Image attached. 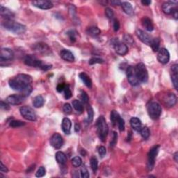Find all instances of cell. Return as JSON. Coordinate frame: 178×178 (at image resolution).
I'll use <instances>...</instances> for the list:
<instances>
[{
  "label": "cell",
  "instance_id": "5",
  "mask_svg": "<svg viewBox=\"0 0 178 178\" xmlns=\"http://www.w3.org/2000/svg\"><path fill=\"white\" fill-rule=\"evenodd\" d=\"M134 69L136 75L140 82H147L148 80V72H147L145 64L143 63H138L134 67Z\"/></svg>",
  "mask_w": 178,
  "mask_h": 178
},
{
  "label": "cell",
  "instance_id": "59",
  "mask_svg": "<svg viewBox=\"0 0 178 178\" xmlns=\"http://www.w3.org/2000/svg\"><path fill=\"white\" fill-rule=\"evenodd\" d=\"M178 153H177V152H176V153L174 154V156H173V157H174V159H175V161H176V162H177V161H178V159H177V157H178Z\"/></svg>",
  "mask_w": 178,
  "mask_h": 178
},
{
  "label": "cell",
  "instance_id": "46",
  "mask_svg": "<svg viewBox=\"0 0 178 178\" xmlns=\"http://www.w3.org/2000/svg\"><path fill=\"white\" fill-rule=\"evenodd\" d=\"M81 177L82 178H89L90 177L89 171L85 166H83L81 169Z\"/></svg>",
  "mask_w": 178,
  "mask_h": 178
},
{
  "label": "cell",
  "instance_id": "56",
  "mask_svg": "<svg viewBox=\"0 0 178 178\" xmlns=\"http://www.w3.org/2000/svg\"><path fill=\"white\" fill-rule=\"evenodd\" d=\"M141 3L144 6H149L150 4H151L152 1H150V0H143V1H141Z\"/></svg>",
  "mask_w": 178,
  "mask_h": 178
},
{
  "label": "cell",
  "instance_id": "15",
  "mask_svg": "<svg viewBox=\"0 0 178 178\" xmlns=\"http://www.w3.org/2000/svg\"><path fill=\"white\" fill-rule=\"evenodd\" d=\"M157 59L159 63L162 64H166L169 62L170 53L166 48H161L158 51Z\"/></svg>",
  "mask_w": 178,
  "mask_h": 178
},
{
  "label": "cell",
  "instance_id": "27",
  "mask_svg": "<svg viewBox=\"0 0 178 178\" xmlns=\"http://www.w3.org/2000/svg\"><path fill=\"white\" fill-rule=\"evenodd\" d=\"M79 77L80 79H81V81H83L84 84L88 88H91L92 87V81L91 79V78L89 77V76L87 75L86 73H81L79 75Z\"/></svg>",
  "mask_w": 178,
  "mask_h": 178
},
{
  "label": "cell",
  "instance_id": "11",
  "mask_svg": "<svg viewBox=\"0 0 178 178\" xmlns=\"http://www.w3.org/2000/svg\"><path fill=\"white\" fill-rule=\"evenodd\" d=\"M137 37L139 38L142 43L146 44L147 45L150 46L152 41H153V38L150 35H149L148 33H147L146 32H145L141 29H137L136 31Z\"/></svg>",
  "mask_w": 178,
  "mask_h": 178
},
{
  "label": "cell",
  "instance_id": "51",
  "mask_svg": "<svg viewBox=\"0 0 178 178\" xmlns=\"http://www.w3.org/2000/svg\"><path fill=\"white\" fill-rule=\"evenodd\" d=\"M120 29V23L117 19L113 20V29L115 31H118Z\"/></svg>",
  "mask_w": 178,
  "mask_h": 178
},
{
  "label": "cell",
  "instance_id": "33",
  "mask_svg": "<svg viewBox=\"0 0 178 178\" xmlns=\"http://www.w3.org/2000/svg\"><path fill=\"white\" fill-rule=\"evenodd\" d=\"M151 47L153 49V50L154 52H157L159 51V46H160V40L158 38H155V39H153V41H152L151 43Z\"/></svg>",
  "mask_w": 178,
  "mask_h": 178
},
{
  "label": "cell",
  "instance_id": "10",
  "mask_svg": "<svg viewBox=\"0 0 178 178\" xmlns=\"http://www.w3.org/2000/svg\"><path fill=\"white\" fill-rule=\"evenodd\" d=\"M127 77L129 83L130 84L133 86H136L139 85L140 81L138 79V78L136 75L135 69L134 67L133 66H129L127 68Z\"/></svg>",
  "mask_w": 178,
  "mask_h": 178
},
{
  "label": "cell",
  "instance_id": "26",
  "mask_svg": "<svg viewBox=\"0 0 178 178\" xmlns=\"http://www.w3.org/2000/svg\"><path fill=\"white\" fill-rule=\"evenodd\" d=\"M55 157H56V160H57V161L59 163V164L65 165V163H67L66 155H65L63 152H61V151L57 152V153H56Z\"/></svg>",
  "mask_w": 178,
  "mask_h": 178
},
{
  "label": "cell",
  "instance_id": "49",
  "mask_svg": "<svg viewBox=\"0 0 178 178\" xmlns=\"http://www.w3.org/2000/svg\"><path fill=\"white\" fill-rule=\"evenodd\" d=\"M118 128L120 129V131L123 132L125 130V121L124 119L122 118L121 117L120 118L118 122Z\"/></svg>",
  "mask_w": 178,
  "mask_h": 178
},
{
  "label": "cell",
  "instance_id": "57",
  "mask_svg": "<svg viewBox=\"0 0 178 178\" xmlns=\"http://www.w3.org/2000/svg\"><path fill=\"white\" fill-rule=\"evenodd\" d=\"M80 130V125L78 123H76L75 125V131L76 132H78Z\"/></svg>",
  "mask_w": 178,
  "mask_h": 178
},
{
  "label": "cell",
  "instance_id": "3",
  "mask_svg": "<svg viewBox=\"0 0 178 178\" xmlns=\"http://www.w3.org/2000/svg\"><path fill=\"white\" fill-rule=\"evenodd\" d=\"M96 127L99 139L102 142H105L109 132V127L103 116H101L97 118L96 121Z\"/></svg>",
  "mask_w": 178,
  "mask_h": 178
},
{
  "label": "cell",
  "instance_id": "48",
  "mask_svg": "<svg viewBox=\"0 0 178 178\" xmlns=\"http://www.w3.org/2000/svg\"><path fill=\"white\" fill-rule=\"evenodd\" d=\"M63 109V111L65 112V113H67V114H70V113H71L72 111H73V109H72L71 105L68 103H65V105H64Z\"/></svg>",
  "mask_w": 178,
  "mask_h": 178
},
{
  "label": "cell",
  "instance_id": "23",
  "mask_svg": "<svg viewBox=\"0 0 178 178\" xmlns=\"http://www.w3.org/2000/svg\"><path fill=\"white\" fill-rule=\"evenodd\" d=\"M130 125L134 130L137 132H140L142 128L141 120L137 117H132L130 119Z\"/></svg>",
  "mask_w": 178,
  "mask_h": 178
},
{
  "label": "cell",
  "instance_id": "13",
  "mask_svg": "<svg viewBox=\"0 0 178 178\" xmlns=\"http://www.w3.org/2000/svg\"><path fill=\"white\" fill-rule=\"evenodd\" d=\"M26 97L25 96L21 95H17V94H14V95H9L6 100V102L8 104L11 105H20L21 103L23 102V101L25 100Z\"/></svg>",
  "mask_w": 178,
  "mask_h": 178
},
{
  "label": "cell",
  "instance_id": "17",
  "mask_svg": "<svg viewBox=\"0 0 178 178\" xmlns=\"http://www.w3.org/2000/svg\"><path fill=\"white\" fill-rule=\"evenodd\" d=\"M14 57L13 52L9 48H2L1 49V54H0V61L1 63L4 61H11Z\"/></svg>",
  "mask_w": 178,
  "mask_h": 178
},
{
  "label": "cell",
  "instance_id": "47",
  "mask_svg": "<svg viewBox=\"0 0 178 178\" xmlns=\"http://www.w3.org/2000/svg\"><path fill=\"white\" fill-rule=\"evenodd\" d=\"M118 141V134L116 132H113V137H112V140L110 143V146L114 147L116 144L117 143Z\"/></svg>",
  "mask_w": 178,
  "mask_h": 178
},
{
  "label": "cell",
  "instance_id": "34",
  "mask_svg": "<svg viewBox=\"0 0 178 178\" xmlns=\"http://www.w3.org/2000/svg\"><path fill=\"white\" fill-rule=\"evenodd\" d=\"M90 163H91V167L94 173L97 171V168H98V161L97 158L95 157H92L90 160Z\"/></svg>",
  "mask_w": 178,
  "mask_h": 178
},
{
  "label": "cell",
  "instance_id": "4",
  "mask_svg": "<svg viewBox=\"0 0 178 178\" xmlns=\"http://www.w3.org/2000/svg\"><path fill=\"white\" fill-rule=\"evenodd\" d=\"M147 110L149 116L153 120L159 119L162 112L161 105L157 102H150L147 106Z\"/></svg>",
  "mask_w": 178,
  "mask_h": 178
},
{
  "label": "cell",
  "instance_id": "18",
  "mask_svg": "<svg viewBox=\"0 0 178 178\" xmlns=\"http://www.w3.org/2000/svg\"><path fill=\"white\" fill-rule=\"evenodd\" d=\"M32 4L34 7L39 8V9L43 10H48L50 9L53 7V4L50 1L47 0H39V1H32Z\"/></svg>",
  "mask_w": 178,
  "mask_h": 178
},
{
  "label": "cell",
  "instance_id": "19",
  "mask_svg": "<svg viewBox=\"0 0 178 178\" xmlns=\"http://www.w3.org/2000/svg\"><path fill=\"white\" fill-rule=\"evenodd\" d=\"M0 13H1V17L5 20H13L14 16H15V14L11 10L3 7V6L0 7Z\"/></svg>",
  "mask_w": 178,
  "mask_h": 178
},
{
  "label": "cell",
  "instance_id": "30",
  "mask_svg": "<svg viewBox=\"0 0 178 178\" xmlns=\"http://www.w3.org/2000/svg\"><path fill=\"white\" fill-rule=\"evenodd\" d=\"M73 106L74 109H75L78 113H81L83 112L84 111L83 105L79 100H74L73 101Z\"/></svg>",
  "mask_w": 178,
  "mask_h": 178
},
{
  "label": "cell",
  "instance_id": "24",
  "mask_svg": "<svg viewBox=\"0 0 178 178\" xmlns=\"http://www.w3.org/2000/svg\"><path fill=\"white\" fill-rule=\"evenodd\" d=\"M141 24L143 27L145 28V30L147 31H152L154 29V25L153 22L149 17H144L141 20Z\"/></svg>",
  "mask_w": 178,
  "mask_h": 178
},
{
  "label": "cell",
  "instance_id": "58",
  "mask_svg": "<svg viewBox=\"0 0 178 178\" xmlns=\"http://www.w3.org/2000/svg\"><path fill=\"white\" fill-rule=\"evenodd\" d=\"M111 3L112 4L116 6V5H121V1H111Z\"/></svg>",
  "mask_w": 178,
  "mask_h": 178
},
{
  "label": "cell",
  "instance_id": "54",
  "mask_svg": "<svg viewBox=\"0 0 178 178\" xmlns=\"http://www.w3.org/2000/svg\"><path fill=\"white\" fill-rule=\"evenodd\" d=\"M0 171H1V173H7L9 171L7 167L6 166L4 165V163H2V161H1V166H0Z\"/></svg>",
  "mask_w": 178,
  "mask_h": 178
},
{
  "label": "cell",
  "instance_id": "29",
  "mask_svg": "<svg viewBox=\"0 0 178 178\" xmlns=\"http://www.w3.org/2000/svg\"><path fill=\"white\" fill-rule=\"evenodd\" d=\"M86 32L88 34L93 37L97 36H99L101 33L100 29L96 27H91L88 28L86 30Z\"/></svg>",
  "mask_w": 178,
  "mask_h": 178
},
{
  "label": "cell",
  "instance_id": "21",
  "mask_svg": "<svg viewBox=\"0 0 178 178\" xmlns=\"http://www.w3.org/2000/svg\"><path fill=\"white\" fill-rule=\"evenodd\" d=\"M60 56L64 61L68 62H73L75 61V56L68 49H62L60 52Z\"/></svg>",
  "mask_w": 178,
  "mask_h": 178
},
{
  "label": "cell",
  "instance_id": "52",
  "mask_svg": "<svg viewBox=\"0 0 178 178\" xmlns=\"http://www.w3.org/2000/svg\"><path fill=\"white\" fill-rule=\"evenodd\" d=\"M65 86H66V84H58L57 87V91L59 92V93H61V92L64 91Z\"/></svg>",
  "mask_w": 178,
  "mask_h": 178
},
{
  "label": "cell",
  "instance_id": "43",
  "mask_svg": "<svg viewBox=\"0 0 178 178\" xmlns=\"http://www.w3.org/2000/svg\"><path fill=\"white\" fill-rule=\"evenodd\" d=\"M45 174H46L45 168L43 166H41L37 171L36 173V176L37 177H43L44 175H45Z\"/></svg>",
  "mask_w": 178,
  "mask_h": 178
},
{
  "label": "cell",
  "instance_id": "20",
  "mask_svg": "<svg viewBox=\"0 0 178 178\" xmlns=\"http://www.w3.org/2000/svg\"><path fill=\"white\" fill-rule=\"evenodd\" d=\"M163 101H164L166 105L169 107H172L175 106L177 102V97L174 93H169L165 96Z\"/></svg>",
  "mask_w": 178,
  "mask_h": 178
},
{
  "label": "cell",
  "instance_id": "22",
  "mask_svg": "<svg viewBox=\"0 0 178 178\" xmlns=\"http://www.w3.org/2000/svg\"><path fill=\"white\" fill-rule=\"evenodd\" d=\"M71 127H72V123L70 120L68 118H64L63 119V121H62L61 127H62V130L63 131V132L65 133V134L68 135L70 134Z\"/></svg>",
  "mask_w": 178,
  "mask_h": 178
},
{
  "label": "cell",
  "instance_id": "42",
  "mask_svg": "<svg viewBox=\"0 0 178 178\" xmlns=\"http://www.w3.org/2000/svg\"><path fill=\"white\" fill-rule=\"evenodd\" d=\"M73 95V93H72L71 90L70 89L69 86L66 85L65 86V89H64V96H65V99H70Z\"/></svg>",
  "mask_w": 178,
  "mask_h": 178
},
{
  "label": "cell",
  "instance_id": "53",
  "mask_svg": "<svg viewBox=\"0 0 178 178\" xmlns=\"http://www.w3.org/2000/svg\"><path fill=\"white\" fill-rule=\"evenodd\" d=\"M9 104H8L7 102H4V101H1V109H4V110H9L10 109V107H9Z\"/></svg>",
  "mask_w": 178,
  "mask_h": 178
},
{
  "label": "cell",
  "instance_id": "39",
  "mask_svg": "<svg viewBox=\"0 0 178 178\" xmlns=\"http://www.w3.org/2000/svg\"><path fill=\"white\" fill-rule=\"evenodd\" d=\"M67 35L68 36L70 40L72 42H75L77 41V32L75 31V30H70L67 32Z\"/></svg>",
  "mask_w": 178,
  "mask_h": 178
},
{
  "label": "cell",
  "instance_id": "44",
  "mask_svg": "<svg viewBox=\"0 0 178 178\" xmlns=\"http://www.w3.org/2000/svg\"><path fill=\"white\" fill-rule=\"evenodd\" d=\"M104 63V60L98 57H93L90 59L89 61L90 65H93V64H96V63Z\"/></svg>",
  "mask_w": 178,
  "mask_h": 178
},
{
  "label": "cell",
  "instance_id": "36",
  "mask_svg": "<svg viewBox=\"0 0 178 178\" xmlns=\"http://www.w3.org/2000/svg\"><path fill=\"white\" fill-rule=\"evenodd\" d=\"M171 80L176 90L178 89V73L171 72Z\"/></svg>",
  "mask_w": 178,
  "mask_h": 178
},
{
  "label": "cell",
  "instance_id": "2",
  "mask_svg": "<svg viewBox=\"0 0 178 178\" xmlns=\"http://www.w3.org/2000/svg\"><path fill=\"white\" fill-rule=\"evenodd\" d=\"M2 26L8 31L13 32L15 34L24 33L27 29L25 25L16 23L13 20H5L2 23Z\"/></svg>",
  "mask_w": 178,
  "mask_h": 178
},
{
  "label": "cell",
  "instance_id": "35",
  "mask_svg": "<svg viewBox=\"0 0 178 178\" xmlns=\"http://www.w3.org/2000/svg\"><path fill=\"white\" fill-rule=\"evenodd\" d=\"M140 133H141V137L143 138L144 139H147L150 135V132L149 129L147 127H144L141 128V129L140 130Z\"/></svg>",
  "mask_w": 178,
  "mask_h": 178
},
{
  "label": "cell",
  "instance_id": "50",
  "mask_svg": "<svg viewBox=\"0 0 178 178\" xmlns=\"http://www.w3.org/2000/svg\"><path fill=\"white\" fill-rule=\"evenodd\" d=\"M98 153L101 157H104L107 154V150L104 146H100L98 148Z\"/></svg>",
  "mask_w": 178,
  "mask_h": 178
},
{
  "label": "cell",
  "instance_id": "37",
  "mask_svg": "<svg viewBox=\"0 0 178 178\" xmlns=\"http://www.w3.org/2000/svg\"><path fill=\"white\" fill-rule=\"evenodd\" d=\"M72 164L74 167H79L82 164V159H81V158L80 157H75L73 158V159H72Z\"/></svg>",
  "mask_w": 178,
  "mask_h": 178
},
{
  "label": "cell",
  "instance_id": "12",
  "mask_svg": "<svg viewBox=\"0 0 178 178\" xmlns=\"http://www.w3.org/2000/svg\"><path fill=\"white\" fill-rule=\"evenodd\" d=\"M50 144L56 149H60L63 145V139L62 136L59 133H55L52 136L50 139Z\"/></svg>",
  "mask_w": 178,
  "mask_h": 178
},
{
  "label": "cell",
  "instance_id": "6",
  "mask_svg": "<svg viewBox=\"0 0 178 178\" xmlns=\"http://www.w3.org/2000/svg\"><path fill=\"white\" fill-rule=\"evenodd\" d=\"M160 146L159 145H155L150 150L148 155H147V168L149 171H151L155 166V159L157 157V155L159 153Z\"/></svg>",
  "mask_w": 178,
  "mask_h": 178
},
{
  "label": "cell",
  "instance_id": "16",
  "mask_svg": "<svg viewBox=\"0 0 178 178\" xmlns=\"http://www.w3.org/2000/svg\"><path fill=\"white\" fill-rule=\"evenodd\" d=\"M113 47H114L116 52L121 56L127 54L128 52L127 45L124 43L119 42L118 40L113 43Z\"/></svg>",
  "mask_w": 178,
  "mask_h": 178
},
{
  "label": "cell",
  "instance_id": "40",
  "mask_svg": "<svg viewBox=\"0 0 178 178\" xmlns=\"http://www.w3.org/2000/svg\"><path fill=\"white\" fill-rule=\"evenodd\" d=\"M87 112H88L87 121L89 123H91V122L93 121V117H94V111H93V108H92L91 106H90V105L88 106Z\"/></svg>",
  "mask_w": 178,
  "mask_h": 178
},
{
  "label": "cell",
  "instance_id": "8",
  "mask_svg": "<svg viewBox=\"0 0 178 178\" xmlns=\"http://www.w3.org/2000/svg\"><path fill=\"white\" fill-rule=\"evenodd\" d=\"M32 49L41 54L48 56L52 53L51 48L45 43H37L32 46Z\"/></svg>",
  "mask_w": 178,
  "mask_h": 178
},
{
  "label": "cell",
  "instance_id": "1",
  "mask_svg": "<svg viewBox=\"0 0 178 178\" xmlns=\"http://www.w3.org/2000/svg\"><path fill=\"white\" fill-rule=\"evenodd\" d=\"M9 86L12 89L19 91L21 95L28 97L31 93L32 78L26 74H19L9 80Z\"/></svg>",
  "mask_w": 178,
  "mask_h": 178
},
{
  "label": "cell",
  "instance_id": "9",
  "mask_svg": "<svg viewBox=\"0 0 178 178\" xmlns=\"http://www.w3.org/2000/svg\"><path fill=\"white\" fill-rule=\"evenodd\" d=\"M24 63L28 66H31V67H37L41 68L43 67L44 64L41 60L37 59V57H36L33 55H27L24 59Z\"/></svg>",
  "mask_w": 178,
  "mask_h": 178
},
{
  "label": "cell",
  "instance_id": "41",
  "mask_svg": "<svg viewBox=\"0 0 178 178\" xmlns=\"http://www.w3.org/2000/svg\"><path fill=\"white\" fill-rule=\"evenodd\" d=\"M80 99H81V102L84 104H88L89 102V97L88 96L87 93L85 91H81V93H80Z\"/></svg>",
  "mask_w": 178,
  "mask_h": 178
},
{
  "label": "cell",
  "instance_id": "45",
  "mask_svg": "<svg viewBox=\"0 0 178 178\" xmlns=\"http://www.w3.org/2000/svg\"><path fill=\"white\" fill-rule=\"evenodd\" d=\"M105 15L109 19H113V16H114V13H113V10L110 8H106L105 9Z\"/></svg>",
  "mask_w": 178,
  "mask_h": 178
},
{
  "label": "cell",
  "instance_id": "32",
  "mask_svg": "<svg viewBox=\"0 0 178 178\" xmlns=\"http://www.w3.org/2000/svg\"><path fill=\"white\" fill-rule=\"evenodd\" d=\"M10 127L16 128V127H20L23 126L25 125V123L23 121H19V120H13L9 123Z\"/></svg>",
  "mask_w": 178,
  "mask_h": 178
},
{
  "label": "cell",
  "instance_id": "38",
  "mask_svg": "<svg viewBox=\"0 0 178 178\" xmlns=\"http://www.w3.org/2000/svg\"><path fill=\"white\" fill-rule=\"evenodd\" d=\"M123 41L125 42V44H127V45H132L134 41L132 36L129 34H125L123 36Z\"/></svg>",
  "mask_w": 178,
  "mask_h": 178
},
{
  "label": "cell",
  "instance_id": "31",
  "mask_svg": "<svg viewBox=\"0 0 178 178\" xmlns=\"http://www.w3.org/2000/svg\"><path fill=\"white\" fill-rule=\"evenodd\" d=\"M120 118L119 113H118L116 111H115V110H113L111 112V116H110V118H111V121L112 124H113V125H116L118 124V122Z\"/></svg>",
  "mask_w": 178,
  "mask_h": 178
},
{
  "label": "cell",
  "instance_id": "28",
  "mask_svg": "<svg viewBox=\"0 0 178 178\" xmlns=\"http://www.w3.org/2000/svg\"><path fill=\"white\" fill-rule=\"evenodd\" d=\"M45 104V100L42 95H38L33 100V107L36 108H41Z\"/></svg>",
  "mask_w": 178,
  "mask_h": 178
},
{
  "label": "cell",
  "instance_id": "25",
  "mask_svg": "<svg viewBox=\"0 0 178 178\" xmlns=\"http://www.w3.org/2000/svg\"><path fill=\"white\" fill-rule=\"evenodd\" d=\"M121 7L123 8L124 12L126 14H127L128 15H134V9L132 7V6L129 2H127V1H123L121 2Z\"/></svg>",
  "mask_w": 178,
  "mask_h": 178
},
{
  "label": "cell",
  "instance_id": "7",
  "mask_svg": "<svg viewBox=\"0 0 178 178\" xmlns=\"http://www.w3.org/2000/svg\"><path fill=\"white\" fill-rule=\"evenodd\" d=\"M20 114L24 118L30 121H35L36 120V114L31 107L24 106L20 108Z\"/></svg>",
  "mask_w": 178,
  "mask_h": 178
},
{
  "label": "cell",
  "instance_id": "55",
  "mask_svg": "<svg viewBox=\"0 0 178 178\" xmlns=\"http://www.w3.org/2000/svg\"><path fill=\"white\" fill-rule=\"evenodd\" d=\"M52 68V65H43V67L41 68V69L43 70H48L51 69Z\"/></svg>",
  "mask_w": 178,
  "mask_h": 178
},
{
  "label": "cell",
  "instance_id": "14",
  "mask_svg": "<svg viewBox=\"0 0 178 178\" xmlns=\"http://www.w3.org/2000/svg\"><path fill=\"white\" fill-rule=\"evenodd\" d=\"M177 1H169L163 3L162 5V10L163 13L167 14V15H171V14L173 15L174 11L177 10Z\"/></svg>",
  "mask_w": 178,
  "mask_h": 178
}]
</instances>
